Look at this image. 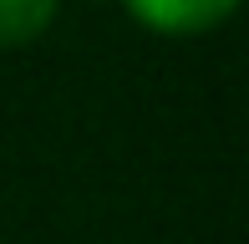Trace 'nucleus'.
<instances>
[{"mask_svg":"<svg viewBox=\"0 0 249 244\" xmlns=\"http://www.w3.org/2000/svg\"><path fill=\"white\" fill-rule=\"evenodd\" d=\"M142 26L168 31V36H194V31H209L229 16L239 0H122Z\"/></svg>","mask_w":249,"mask_h":244,"instance_id":"nucleus-1","label":"nucleus"},{"mask_svg":"<svg viewBox=\"0 0 249 244\" xmlns=\"http://www.w3.org/2000/svg\"><path fill=\"white\" fill-rule=\"evenodd\" d=\"M61 0H0V46H26L56 20Z\"/></svg>","mask_w":249,"mask_h":244,"instance_id":"nucleus-2","label":"nucleus"}]
</instances>
